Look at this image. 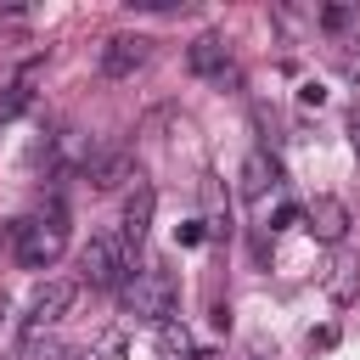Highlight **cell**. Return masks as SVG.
<instances>
[{"label":"cell","instance_id":"10","mask_svg":"<svg viewBox=\"0 0 360 360\" xmlns=\"http://www.w3.org/2000/svg\"><path fill=\"white\" fill-rule=\"evenodd\" d=\"M321 287H326L332 304H354L360 298V259L354 253H332L326 270H321Z\"/></svg>","mask_w":360,"mask_h":360},{"label":"cell","instance_id":"17","mask_svg":"<svg viewBox=\"0 0 360 360\" xmlns=\"http://www.w3.org/2000/svg\"><path fill=\"white\" fill-rule=\"evenodd\" d=\"M349 17H354L349 6H326V11H321V22H326V28H349Z\"/></svg>","mask_w":360,"mask_h":360},{"label":"cell","instance_id":"18","mask_svg":"<svg viewBox=\"0 0 360 360\" xmlns=\"http://www.w3.org/2000/svg\"><path fill=\"white\" fill-rule=\"evenodd\" d=\"M96 360H124V338L112 332V338H101V349H96Z\"/></svg>","mask_w":360,"mask_h":360},{"label":"cell","instance_id":"15","mask_svg":"<svg viewBox=\"0 0 360 360\" xmlns=\"http://www.w3.org/2000/svg\"><path fill=\"white\" fill-rule=\"evenodd\" d=\"M292 225H304V208H298V202H281V208L270 214V231H292Z\"/></svg>","mask_w":360,"mask_h":360},{"label":"cell","instance_id":"3","mask_svg":"<svg viewBox=\"0 0 360 360\" xmlns=\"http://www.w3.org/2000/svg\"><path fill=\"white\" fill-rule=\"evenodd\" d=\"M124 304H129V315L135 321H146V326H163V321H174V304H180V287H174V270L169 264H141L135 276H129V287H124Z\"/></svg>","mask_w":360,"mask_h":360},{"label":"cell","instance_id":"20","mask_svg":"<svg viewBox=\"0 0 360 360\" xmlns=\"http://www.w3.org/2000/svg\"><path fill=\"white\" fill-rule=\"evenodd\" d=\"M298 101H304V107H321V101H326V90H321V84H315V79H309V84H304V90H298Z\"/></svg>","mask_w":360,"mask_h":360},{"label":"cell","instance_id":"4","mask_svg":"<svg viewBox=\"0 0 360 360\" xmlns=\"http://www.w3.org/2000/svg\"><path fill=\"white\" fill-rule=\"evenodd\" d=\"M84 174H90V186H96V191H118V186L141 180V163H135V152H129V146H101V152H90V158H84Z\"/></svg>","mask_w":360,"mask_h":360},{"label":"cell","instance_id":"8","mask_svg":"<svg viewBox=\"0 0 360 360\" xmlns=\"http://www.w3.org/2000/svg\"><path fill=\"white\" fill-rule=\"evenodd\" d=\"M152 208H158V191H152V180L141 174L135 186H129V197H124V242H129V253L146 242V231H152Z\"/></svg>","mask_w":360,"mask_h":360},{"label":"cell","instance_id":"7","mask_svg":"<svg viewBox=\"0 0 360 360\" xmlns=\"http://www.w3.org/2000/svg\"><path fill=\"white\" fill-rule=\"evenodd\" d=\"M304 231H309L315 242L338 248V242L349 236V208H343L338 197H309V202H304Z\"/></svg>","mask_w":360,"mask_h":360},{"label":"cell","instance_id":"5","mask_svg":"<svg viewBox=\"0 0 360 360\" xmlns=\"http://www.w3.org/2000/svg\"><path fill=\"white\" fill-rule=\"evenodd\" d=\"M73 298H79V281H45V287L34 292V309H28L22 338H45V326H56V321L73 309Z\"/></svg>","mask_w":360,"mask_h":360},{"label":"cell","instance_id":"14","mask_svg":"<svg viewBox=\"0 0 360 360\" xmlns=\"http://www.w3.org/2000/svg\"><path fill=\"white\" fill-rule=\"evenodd\" d=\"M28 107V84H0V124H11Z\"/></svg>","mask_w":360,"mask_h":360},{"label":"cell","instance_id":"21","mask_svg":"<svg viewBox=\"0 0 360 360\" xmlns=\"http://www.w3.org/2000/svg\"><path fill=\"white\" fill-rule=\"evenodd\" d=\"M343 79L354 84V96H360V56H343Z\"/></svg>","mask_w":360,"mask_h":360},{"label":"cell","instance_id":"9","mask_svg":"<svg viewBox=\"0 0 360 360\" xmlns=\"http://www.w3.org/2000/svg\"><path fill=\"white\" fill-rule=\"evenodd\" d=\"M186 68L202 73V79L231 73V39H225V34H197V39L186 45Z\"/></svg>","mask_w":360,"mask_h":360},{"label":"cell","instance_id":"23","mask_svg":"<svg viewBox=\"0 0 360 360\" xmlns=\"http://www.w3.org/2000/svg\"><path fill=\"white\" fill-rule=\"evenodd\" d=\"M349 141H354V158H360V112H354V129H349Z\"/></svg>","mask_w":360,"mask_h":360},{"label":"cell","instance_id":"6","mask_svg":"<svg viewBox=\"0 0 360 360\" xmlns=\"http://www.w3.org/2000/svg\"><path fill=\"white\" fill-rule=\"evenodd\" d=\"M146 56H152V39H141V34H112V39L101 45L96 68H101V79H129L135 68H146Z\"/></svg>","mask_w":360,"mask_h":360},{"label":"cell","instance_id":"12","mask_svg":"<svg viewBox=\"0 0 360 360\" xmlns=\"http://www.w3.org/2000/svg\"><path fill=\"white\" fill-rule=\"evenodd\" d=\"M158 354H163V360H202L197 343H191V332H186L180 321H163V326H158Z\"/></svg>","mask_w":360,"mask_h":360},{"label":"cell","instance_id":"22","mask_svg":"<svg viewBox=\"0 0 360 360\" xmlns=\"http://www.w3.org/2000/svg\"><path fill=\"white\" fill-rule=\"evenodd\" d=\"M11 242H17V225H0V253H6Z\"/></svg>","mask_w":360,"mask_h":360},{"label":"cell","instance_id":"16","mask_svg":"<svg viewBox=\"0 0 360 360\" xmlns=\"http://www.w3.org/2000/svg\"><path fill=\"white\" fill-rule=\"evenodd\" d=\"M202 236H208V225H202V219H186V225L174 231V242H180V248H197Z\"/></svg>","mask_w":360,"mask_h":360},{"label":"cell","instance_id":"2","mask_svg":"<svg viewBox=\"0 0 360 360\" xmlns=\"http://www.w3.org/2000/svg\"><path fill=\"white\" fill-rule=\"evenodd\" d=\"M129 276H135L129 242H124L118 231H96V236L84 242V253H79V281L96 287V292H112V287H129Z\"/></svg>","mask_w":360,"mask_h":360},{"label":"cell","instance_id":"19","mask_svg":"<svg viewBox=\"0 0 360 360\" xmlns=\"http://www.w3.org/2000/svg\"><path fill=\"white\" fill-rule=\"evenodd\" d=\"M332 343H338V326H315L309 332V349H332Z\"/></svg>","mask_w":360,"mask_h":360},{"label":"cell","instance_id":"1","mask_svg":"<svg viewBox=\"0 0 360 360\" xmlns=\"http://www.w3.org/2000/svg\"><path fill=\"white\" fill-rule=\"evenodd\" d=\"M11 253H17L22 270H51V264L68 253V214L51 202V208L17 219V242H11Z\"/></svg>","mask_w":360,"mask_h":360},{"label":"cell","instance_id":"13","mask_svg":"<svg viewBox=\"0 0 360 360\" xmlns=\"http://www.w3.org/2000/svg\"><path fill=\"white\" fill-rule=\"evenodd\" d=\"M22 360H73V354L51 338H22Z\"/></svg>","mask_w":360,"mask_h":360},{"label":"cell","instance_id":"11","mask_svg":"<svg viewBox=\"0 0 360 360\" xmlns=\"http://www.w3.org/2000/svg\"><path fill=\"white\" fill-rule=\"evenodd\" d=\"M236 186H242V197H264V191H276L281 186V169H276V158L259 146V152H248L242 158V174H236Z\"/></svg>","mask_w":360,"mask_h":360}]
</instances>
